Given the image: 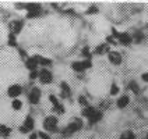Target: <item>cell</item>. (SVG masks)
<instances>
[{"mask_svg":"<svg viewBox=\"0 0 148 139\" xmlns=\"http://www.w3.org/2000/svg\"><path fill=\"white\" fill-rule=\"evenodd\" d=\"M38 77H39V73H36V71H31L29 73V79H35Z\"/></svg>","mask_w":148,"mask_h":139,"instance_id":"obj_29","label":"cell"},{"mask_svg":"<svg viewBox=\"0 0 148 139\" xmlns=\"http://www.w3.org/2000/svg\"><path fill=\"white\" fill-rule=\"evenodd\" d=\"M78 100H80V104H81V106L88 107V102H87L85 96H80V98H78Z\"/></svg>","mask_w":148,"mask_h":139,"instance_id":"obj_27","label":"cell"},{"mask_svg":"<svg viewBox=\"0 0 148 139\" xmlns=\"http://www.w3.org/2000/svg\"><path fill=\"white\" fill-rule=\"evenodd\" d=\"M8 45H10V46H13V47H17L16 35H14V33H11V32H10V35H8Z\"/></svg>","mask_w":148,"mask_h":139,"instance_id":"obj_24","label":"cell"},{"mask_svg":"<svg viewBox=\"0 0 148 139\" xmlns=\"http://www.w3.org/2000/svg\"><path fill=\"white\" fill-rule=\"evenodd\" d=\"M129 103H130V98L127 95H123V96H120V98L117 99L116 106L119 107V108H124V107L129 106Z\"/></svg>","mask_w":148,"mask_h":139,"instance_id":"obj_15","label":"cell"},{"mask_svg":"<svg viewBox=\"0 0 148 139\" xmlns=\"http://www.w3.org/2000/svg\"><path fill=\"white\" fill-rule=\"evenodd\" d=\"M106 41L109 42V43H113V45H115V43H116L115 38H113V36H112V35H110V36H108V38H106Z\"/></svg>","mask_w":148,"mask_h":139,"instance_id":"obj_33","label":"cell"},{"mask_svg":"<svg viewBox=\"0 0 148 139\" xmlns=\"http://www.w3.org/2000/svg\"><path fill=\"white\" fill-rule=\"evenodd\" d=\"M23 93V86L21 85H18V83H14V85H11V86H8L7 89V95L10 98H14L17 99L20 95Z\"/></svg>","mask_w":148,"mask_h":139,"instance_id":"obj_12","label":"cell"},{"mask_svg":"<svg viewBox=\"0 0 148 139\" xmlns=\"http://www.w3.org/2000/svg\"><path fill=\"white\" fill-rule=\"evenodd\" d=\"M82 125H84V123H82L81 118H74V120H71L70 123L67 124V127H64V130L62 131V135H63L64 138L71 136V135H74L75 132L81 131Z\"/></svg>","mask_w":148,"mask_h":139,"instance_id":"obj_1","label":"cell"},{"mask_svg":"<svg viewBox=\"0 0 148 139\" xmlns=\"http://www.w3.org/2000/svg\"><path fill=\"white\" fill-rule=\"evenodd\" d=\"M11 107H13L14 110H21V108H23V102H21L20 99H14V100L11 102Z\"/></svg>","mask_w":148,"mask_h":139,"instance_id":"obj_23","label":"cell"},{"mask_svg":"<svg viewBox=\"0 0 148 139\" xmlns=\"http://www.w3.org/2000/svg\"><path fill=\"white\" fill-rule=\"evenodd\" d=\"M129 90H132L134 95H140V86L136 81H130L129 82Z\"/></svg>","mask_w":148,"mask_h":139,"instance_id":"obj_21","label":"cell"},{"mask_svg":"<svg viewBox=\"0 0 148 139\" xmlns=\"http://www.w3.org/2000/svg\"><path fill=\"white\" fill-rule=\"evenodd\" d=\"M8 28H10L11 33L17 35V33H20L23 31V28H24V21H23V20H13V21H10Z\"/></svg>","mask_w":148,"mask_h":139,"instance_id":"obj_10","label":"cell"},{"mask_svg":"<svg viewBox=\"0 0 148 139\" xmlns=\"http://www.w3.org/2000/svg\"><path fill=\"white\" fill-rule=\"evenodd\" d=\"M144 139H148V134H147V135H145V136H144Z\"/></svg>","mask_w":148,"mask_h":139,"instance_id":"obj_35","label":"cell"},{"mask_svg":"<svg viewBox=\"0 0 148 139\" xmlns=\"http://www.w3.org/2000/svg\"><path fill=\"white\" fill-rule=\"evenodd\" d=\"M35 128V120H34L32 115H27L24 124L18 128V131L21 134H28V132H32V130Z\"/></svg>","mask_w":148,"mask_h":139,"instance_id":"obj_4","label":"cell"},{"mask_svg":"<svg viewBox=\"0 0 148 139\" xmlns=\"http://www.w3.org/2000/svg\"><path fill=\"white\" fill-rule=\"evenodd\" d=\"M16 8H18V10H23V8H27V4H16Z\"/></svg>","mask_w":148,"mask_h":139,"instance_id":"obj_34","label":"cell"},{"mask_svg":"<svg viewBox=\"0 0 148 139\" xmlns=\"http://www.w3.org/2000/svg\"><path fill=\"white\" fill-rule=\"evenodd\" d=\"M60 90H62V98L63 99H70L71 98V88L67 82H62L60 83Z\"/></svg>","mask_w":148,"mask_h":139,"instance_id":"obj_13","label":"cell"},{"mask_svg":"<svg viewBox=\"0 0 148 139\" xmlns=\"http://www.w3.org/2000/svg\"><path fill=\"white\" fill-rule=\"evenodd\" d=\"M102 115H103V114H102V111H101V110H97V111H95V114H94L90 118V120H88V123H90L91 125H94V124L99 123V121L102 120Z\"/></svg>","mask_w":148,"mask_h":139,"instance_id":"obj_18","label":"cell"},{"mask_svg":"<svg viewBox=\"0 0 148 139\" xmlns=\"http://www.w3.org/2000/svg\"><path fill=\"white\" fill-rule=\"evenodd\" d=\"M27 10H28V13H27L28 18H35V17H39L42 14V6L41 4H36V3L27 4Z\"/></svg>","mask_w":148,"mask_h":139,"instance_id":"obj_6","label":"cell"},{"mask_svg":"<svg viewBox=\"0 0 148 139\" xmlns=\"http://www.w3.org/2000/svg\"><path fill=\"white\" fill-rule=\"evenodd\" d=\"M120 139H136V134L130 130H127V131L122 132V135H120Z\"/></svg>","mask_w":148,"mask_h":139,"instance_id":"obj_22","label":"cell"},{"mask_svg":"<svg viewBox=\"0 0 148 139\" xmlns=\"http://www.w3.org/2000/svg\"><path fill=\"white\" fill-rule=\"evenodd\" d=\"M119 90H120V88L116 85L115 82H113V83L110 85V95H117V93H119Z\"/></svg>","mask_w":148,"mask_h":139,"instance_id":"obj_26","label":"cell"},{"mask_svg":"<svg viewBox=\"0 0 148 139\" xmlns=\"http://www.w3.org/2000/svg\"><path fill=\"white\" fill-rule=\"evenodd\" d=\"M141 79L148 83V73H143V74H141Z\"/></svg>","mask_w":148,"mask_h":139,"instance_id":"obj_30","label":"cell"},{"mask_svg":"<svg viewBox=\"0 0 148 139\" xmlns=\"http://www.w3.org/2000/svg\"><path fill=\"white\" fill-rule=\"evenodd\" d=\"M39 138V135H38V132H32L29 136H28V139H38Z\"/></svg>","mask_w":148,"mask_h":139,"instance_id":"obj_31","label":"cell"},{"mask_svg":"<svg viewBox=\"0 0 148 139\" xmlns=\"http://www.w3.org/2000/svg\"><path fill=\"white\" fill-rule=\"evenodd\" d=\"M92 67V61L91 60H81V61H73L71 63V68L77 73H82L85 70H88Z\"/></svg>","mask_w":148,"mask_h":139,"instance_id":"obj_5","label":"cell"},{"mask_svg":"<svg viewBox=\"0 0 148 139\" xmlns=\"http://www.w3.org/2000/svg\"><path fill=\"white\" fill-rule=\"evenodd\" d=\"M58 124H59L58 117L48 115L43 120V128H45V131H48V132H56L58 131Z\"/></svg>","mask_w":148,"mask_h":139,"instance_id":"obj_3","label":"cell"},{"mask_svg":"<svg viewBox=\"0 0 148 139\" xmlns=\"http://www.w3.org/2000/svg\"><path fill=\"white\" fill-rule=\"evenodd\" d=\"M39 81H41V83H43V85H49V83H52V81H53V74H52V71H49L48 68H42L41 71H39Z\"/></svg>","mask_w":148,"mask_h":139,"instance_id":"obj_7","label":"cell"},{"mask_svg":"<svg viewBox=\"0 0 148 139\" xmlns=\"http://www.w3.org/2000/svg\"><path fill=\"white\" fill-rule=\"evenodd\" d=\"M88 14H95L97 13V7L94 6V7H91V8H88V11H87Z\"/></svg>","mask_w":148,"mask_h":139,"instance_id":"obj_32","label":"cell"},{"mask_svg":"<svg viewBox=\"0 0 148 139\" xmlns=\"http://www.w3.org/2000/svg\"><path fill=\"white\" fill-rule=\"evenodd\" d=\"M34 58L36 60L38 66H42L43 68H45V67L52 66V60H49V58H45V57H42V56H39V54H35V56H34Z\"/></svg>","mask_w":148,"mask_h":139,"instance_id":"obj_14","label":"cell"},{"mask_svg":"<svg viewBox=\"0 0 148 139\" xmlns=\"http://www.w3.org/2000/svg\"><path fill=\"white\" fill-rule=\"evenodd\" d=\"M49 100H50V103H52V106H53V111H55L56 114H59V115L64 114V106L59 102V99L56 98L55 95H50Z\"/></svg>","mask_w":148,"mask_h":139,"instance_id":"obj_9","label":"cell"},{"mask_svg":"<svg viewBox=\"0 0 148 139\" xmlns=\"http://www.w3.org/2000/svg\"><path fill=\"white\" fill-rule=\"evenodd\" d=\"M108 60H109L113 66H119V64H122L123 57H122V54H120L119 52H116V50H110V52L108 53Z\"/></svg>","mask_w":148,"mask_h":139,"instance_id":"obj_11","label":"cell"},{"mask_svg":"<svg viewBox=\"0 0 148 139\" xmlns=\"http://www.w3.org/2000/svg\"><path fill=\"white\" fill-rule=\"evenodd\" d=\"M41 96H42L41 89L38 86H34L32 89L29 90V93H28V100H29L31 104H38L39 100H41Z\"/></svg>","mask_w":148,"mask_h":139,"instance_id":"obj_8","label":"cell"},{"mask_svg":"<svg viewBox=\"0 0 148 139\" xmlns=\"http://www.w3.org/2000/svg\"><path fill=\"white\" fill-rule=\"evenodd\" d=\"M109 52H110V50H109L108 43L98 45V46H97V49H95V53H97V54H103V53H109Z\"/></svg>","mask_w":148,"mask_h":139,"instance_id":"obj_20","label":"cell"},{"mask_svg":"<svg viewBox=\"0 0 148 139\" xmlns=\"http://www.w3.org/2000/svg\"><path fill=\"white\" fill-rule=\"evenodd\" d=\"M25 67L29 70V71H36V68H38V63H36V60L32 57H28L25 60Z\"/></svg>","mask_w":148,"mask_h":139,"instance_id":"obj_16","label":"cell"},{"mask_svg":"<svg viewBox=\"0 0 148 139\" xmlns=\"http://www.w3.org/2000/svg\"><path fill=\"white\" fill-rule=\"evenodd\" d=\"M10 134H11V128L7 127L6 124H0V136L7 138V136H10Z\"/></svg>","mask_w":148,"mask_h":139,"instance_id":"obj_19","label":"cell"},{"mask_svg":"<svg viewBox=\"0 0 148 139\" xmlns=\"http://www.w3.org/2000/svg\"><path fill=\"white\" fill-rule=\"evenodd\" d=\"M38 135H39V138L41 139H52L50 138V135H48L46 132H43V131H39L38 132Z\"/></svg>","mask_w":148,"mask_h":139,"instance_id":"obj_28","label":"cell"},{"mask_svg":"<svg viewBox=\"0 0 148 139\" xmlns=\"http://www.w3.org/2000/svg\"><path fill=\"white\" fill-rule=\"evenodd\" d=\"M112 36L113 38H116L117 41L120 42L122 45H124V46H129V45H132V42L134 41V38H133L132 35H129L127 32H117L115 28H112Z\"/></svg>","mask_w":148,"mask_h":139,"instance_id":"obj_2","label":"cell"},{"mask_svg":"<svg viewBox=\"0 0 148 139\" xmlns=\"http://www.w3.org/2000/svg\"><path fill=\"white\" fill-rule=\"evenodd\" d=\"M81 54L85 57V60H91V50H90V47H88V46H85V47L82 49Z\"/></svg>","mask_w":148,"mask_h":139,"instance_id":"obj_25","label":"cell"},{"mask_svg":"<svg viewBox=\"0 0 148 139\" xmlns=\"http://www.w3.org/2000/svg\"><path fill=\"white\" fill-rule=\"evenodd\" d=\"M95 111H97V108L92 106H88V107H84L82 108V117H85V118H88L90 120L92 115L95 114Z\"/></svg>","mask_w":148,"mask_h":139,"instance_id":"obj_17","label":"cell"}]
</instances>
